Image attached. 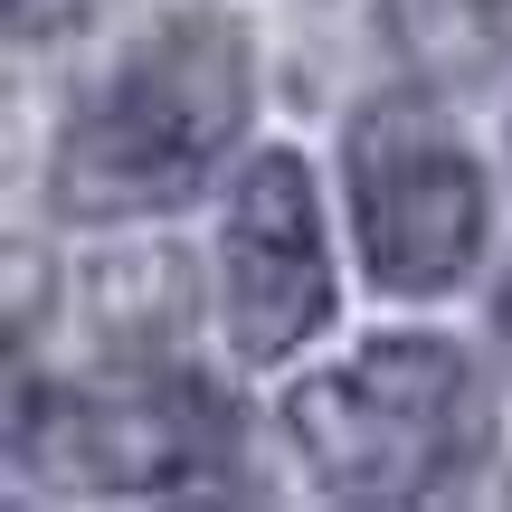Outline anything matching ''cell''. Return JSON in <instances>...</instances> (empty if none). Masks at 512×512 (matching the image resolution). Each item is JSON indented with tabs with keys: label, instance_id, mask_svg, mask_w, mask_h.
<instances>
[{
	"label": "cell",
	"instance_id": "3",
	"mask_svg": "<svg viewBox=\"0 0 512 512\" xmlns=\"http://www.w3.org/2000/svg\"><path fill=\"white\" fill-rule=\"evenodd\" d=\"M351 238L389 294H446L484 247V171L427 95H380L342 143Z\"/></svg>",
	"mask_w": 512,
	"mask_h": 512
},
{
	"label": "cell",
	"instance_id": "6",
	"mask_svg": "<svg viewBox=\"0 0 512 512\" xmlns=\"http://www.w3.org/2000/svg\"><path fill=\"white\" fill-rule=\"evenodd\" d=\"M76 19V0H10V29L19 38H38V29H67Z\"/></svg>",
	"mask_w": 512,
	"mask_h": 512
},
{
	"label": "cell",
	"instance_id": "7",
	"mask_svg": "<svg viewBox=\"0 0 512 512\" xmlns=\"http://www.w3.org/2000/svg\"><path fill=\"white\" fill-rule=\"evenodd\" d=\"M494 332H503V351H512V266H503V294H494Z\"/></svg>",
	"mask_w": 512,
	"mask_h": 512
},
{
	"label": "cell",
	"instance_id": "2",
	"mask_svg": "<svg viewBox=\"0 0 512 512\" xmlns=\"http://www.w3.org/2000/svg\"><path fill=\"white\" fill-rule=\"evenodd\" d=\"M285 437L332 503H427L484 465L494 399L456 342L399 332L285 389Z\"/></svg>",
	"mask_w": 512,
	"mask_h": 512
},
{
	"label": "cell",
	"instance_id": "5",
	"mask_svg": "<svg viewBox=\"0 0 512 512\" xmlns=\"http://www.w3.org/2000/svg\"><path fill=\"white\" fill-rule=\"evenodd\" d=\"M219 313L247 361H285L332 323V247L294 152H256L219 219Z\"/></svg>",
	"mask_w": 512,
	"mask_h": 512
},
{
	"label": "cell",
	"instance_id": "4",
	"mask_svg": "<svg viewBox=\"0 0 512 512\" xmlns=\"http://www.w3.org/2000/svg\"><path fill=\"white\" fill-rule=\"evenodd\" d=\"M19 456L86 494H190V484H228L238 408L200 370H124V380L57 389L48 418L29 408Z\"/></svg>",
	"mask_w": 512,
	"mask_h": 512
},
{
	"label": "cell",
	"instance_id": "1",
	"mask_svg": "<svg viewBox=\"0 0 512 512\" xmlns=\"http://www.w3.org/2000/svg\"><path fill=\"white\" fill-rule=\"evenodd\" d=\"M247 38L228 10H171L105 67V86L67 114L48 152V200L67 219H143L171 209L219 171L247 133Z\"/></svg>",
	"mask_w": 512,
	"mask_h": 512
}]
</instances>
